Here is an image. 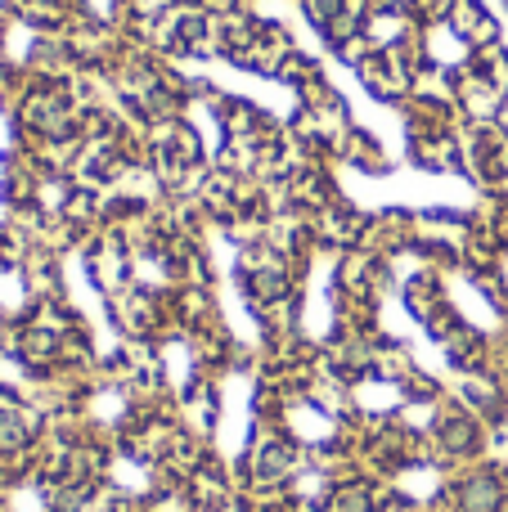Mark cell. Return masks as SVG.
<instances>
[{"label": "cell", "mask_w": 508, "mask_h": 512, "mask_svg": "<svg viewBox=\"0 0 508 512\" xmlns=\"http://www.w3.org/2000/svg\"><path fill=\"white\" fill-rule=\"evenodd\" d=\"M504 504V486L495 477H473L459 486V508L464 512H500Z\"/></svg>", "instance_id": "obj_1"}, {"label": "cell", "mask_w": 508, "mask_h": 512, "mask_svg": "<svg viewBox=\"0 0 508 512\" xmlns=\"http://www.w3.org/2000/svg\"><path fill=\"white\" fill-rule=\"evenodd\" d=\"M333 512H369V495L360 486L338 490V499H333Z\"/></svg>", "instance_id": "obj_2"}]
</instances>
